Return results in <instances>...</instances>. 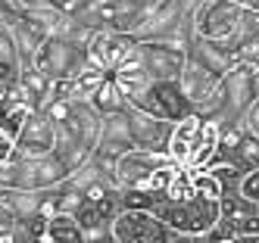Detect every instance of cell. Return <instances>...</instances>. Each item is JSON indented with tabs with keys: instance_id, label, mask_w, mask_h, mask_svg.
Here are the masks:
<instances>
[{
	"instance_id": "cell-1",
	"label": "cell",
	"mask_w": 259,
	"mask_h": 243,
	"mask_svg": "<svg viewBox=\"0 0 259 243\" xmlns=\"http://www.w3.org/2000/svg\"><path fill=\"white\" fill-rule=\"evenodd\" d=\"M256 100H259V69L247 66V63H234L225 72V78H222L215 97L206 106H200L197 112L206 116L209 122H215L219 131H222L228 125H237L240 119H244V112Z\"/></svg>"
},
{
	"instance_id": "cell-2",
	"label": "cell",
	"mask_w": 259,
	"mask_h": 243,
	"mask_svg": "<svg viewBox=\"0 0 259 243\" xmlns=\"http://www.w3.org/2000/svg\"><path fill=\"white\" fill-rule=\"evenodd\" d=\"M215 150H219V125L215 122H209L200 112H191L188 119L175 122L172 140H169V156L178 165H191V168L209 165Z\"/></svg>"
},
{
	"instance_id": "cell-3",
	"label": "cell",
	"mask_w": 259,
	"mask_h": 243,
	"mask_svg": "<svg viewBox=\"0 0 259 243\" xmlns=\"http://www.w3.org/2000/svg\"><path fill=\"white\" fill-rule=\"evenodd\" d=\"M172 231L178 234H209L215 224H219V200L209 193H191V197H181V200H169L162 197L153 209Z\"/></svg>"
},
{
	"instance_id": "cell-4",
	"label": "cell",
	"mask_w": 259,
	"mask_h": 243,
	"mask_svg": "<svg viewBox=\"0 0 259 243\" xmlns=\"http://www.w3.org/2000/svg\"><path fill=\"white\" fill-rule=\"evenodd\" d=\"M7 187H22V190H50L69 178V168L57 153L47 156H25L16 153L7 159Z\"/></svg>"
},
{
	"instance_id": "cell-5",
	"label": "cell",
	"mask_w": 259,
	"mask_h": 243,
	"mask_svg": "<svg viewBox=\"0 0 259 243\" xmlns=\"http://www.w3.org/2000/svg\"><path fill=\"white\" fill-rule=\"evenodd\" d=\"M88 47L72 41L66 34H50L47 41L34 53V69H41L47 78L53 81H72L75 75H81V69L88 66Z\"/></svg>"
},
{
	"instance_id": "cell-6",
	"label": "cell",
	"mask_w": 259,
	"mask_h": 243,
	"mask_svg": "<svg viewBox=\"0 0 259 243\" xmlns=\"http://www.w3.org/2000/svg\"><path fill=\"white\" fill-rule=\"evenodd\" d=\"M240 16H244V4H234V0H200L194 10L197 34L222 41L234 50V37L240 31Z\"/></svg>"
},
{
	"instance_id": "cell-7",
	"label": "cell",
	"mask_w": 259,
	"mask_h": 243,
	"mask_svg": "<svg viewBox=\"0 0 259 243\" xmlns=\"http://www.w3.org/2000/svg\"><path fill=\"white\" fill-rule=\"evenodd\" d=\"M116 243H172L175 231L153 209H122L113 221Z\"/></svg>"
},
{
	"instance_id": "cell-8",
	"label": "cell",
	"mask_w": 259,
	"mask_h": 243,
	"mask_svg": "<svg viewBox=\"0 0 259 243\" xmlns=\"http://www.w3.org/2000/svg\"><path fill=\"white\" fill-rule=\"evenodd\" d=\"M138 44H141V37L132 34V31L100 28V31H94V37H91V44H88V60L113 75L128 56L138 50Z\"/></svg>"
},
{
	"instance_id": "cell-9",
	"label": "cell",
	"mask_w": 259,
	"mask_h": 243,
	"mask_svg": "<svg viewBox=\"0 0 259 243\" xmlns=\"http://www.w3.org/2000/svg\"><path fill=\"white\" fill-rule=\"evenodd\" d=\"M138 106L147 109V112H153V116H159V119H169V122H181V119H188L191 112H197L178 78L153 81L150 90L144 93V100Z\"/></svg>"
},
{
	"instance_id": "cell-10",
	"label": "cell",
	"mask_w": 259,
	"mask_h": 243,
	"mask_svg": "<svg viewBox=\"0 0 259 243\" xmlns=\"http://www.w3.org/2000/svg\"><path fill=\"white\" fill-rule=\"evenodd\" d=\"M169 162H172L169 153H153V150L135 147V150H128L125 156H119V162H116V184L122 187V190L125 187H141V190H147L153 172L162 168V165H169Z\"/></svg>"
},
{
	"instance_id": "cell-11",
	"label": "cell",
	"mask_w": 259,
	"mask_h": 243,
	"mask_svg": "<svg viewBox=\"0 0 259 243\" xmlns=\"http://www.w3.org/2000/svg\"><path fill=\"white\" fill-rule=\"evenodd\" d=\"M141 63L153 81L181 78L184 66H188V47L169 41H141Z\"/></svg>"
},
{
	"instance_id": "cell-12",
	"label": "cell",
	"mask_w": 259,
	"mask_h": 243,
	"mask_svg": "<svg viewBox=\"0 0 259 243\" xmlns=\"http://www.w3.org/2000/svg\"><path fill=\"white\" fill-rule=\"evenodd\" d=\"M128 125H132L135 147L153 150V153H169V140H172L175 122L159 119V116H153V112H147L141 106H128Z\"/></svg>"
},
{
	"instance_id": "cell-13",
	"label": "cell",
	"mask_w": 259,
	"mask_h": 243,
	"mask_svg": "<svg viewBox=\"0 0 259 243\" xmlns=\"http://www.w3.org/2000/svg\"><path fill=\"white\" fill-rule=\"evenodd\" d=\"M16 150L25 156H47L57 150V122L47 112H34L16 134Z\"/></svg>"
},
{
	"instance_id": "cell-14",
	"label": "cell",
	"mask_w": 259,
	"mask_h": 243,
	"mask_svg": "<svg viewBox=\"0 0 259 243\" xmlns=\"http://www.w3.org/2000/svg\"><path fill=\"white\" fill-rule=\"evenodd\" d=\"M178 81H181L184 93H188V100L194 103V109H200V106H206V103L215 97V90H219V84H222V75L209 72L206 66L194 63L191 56H188V66H184V72H181Z\"/></svg>"
},
{
	"instance_id": "cell-15",
	"label": "cell",
	"mask_w": 259,
	"mask_h": 243,
	"mask_svg": "<svg viewBox=\"0 0 259 243\" xmlns=\"http://www.w3.org/2000/svg\"><path fill=\"white\" fill-rule=\"evenodd\" d=\"M188 56H191L194 63L206 66L209 72L222 75V78H225V72H228V69L237 63V60H234V50H231L228 44L212 41V37H203V34H197L194 41H191V47H188Z\"/></svg>"
},
{
	"instance_id": "cell-16",
	"label": "cell",
	"mask_w": 259,
	"mask_h": 243,
	"mask_svg": "<svg viewBox=\"0 0 259 243\" xmlns=\"http://www.w3.org/2000/svg\"><path fill=\"white\" fill-rule=\"evenodd\" d=\"M22 78V53L16 44L13 25L0 22V87H10Z\"/></svg>"
},
{
	"instance_id": "cell-17",
	"label": "cell",
	"mask_w": 259,
	"mask_h": 243,
	"mask_svg": "<svg viewBox=\"0 0 259 243\" xmlns=\"http://www.w3.org/2000/svg\"><path fill=\"white\" fill-rule=\"evenodd\" d=\"M44 197H47V190H22V187H7V190H4V200L13 206L16 218L41 215V209H44Z\"/></svg>"
},
{
	"instance_id": "cell-18",
	"label": "cell",
	"mask_w": 259,
	"mask_h": 243,
	"mask_svg": "<svg viewBox=\"0 0 259 243\" xmlns=\"http://www.w3.org/2000/svg\"><path fill=\"white\" fill-rule=\"evenodd\" d=\"M47 237H50V243H88V234L78 224V218L66 215V212L53 215L47 221Z\"/></svg>"
},
{
	"instance_id": "cell-19",
	"label": "cell",
	"mask_w": 259,
	"mask_h": 243,
	"mask_svg": "<svg viewBox=\"0 0 259 243\" xmlns=\"http://www.w3.org/2000/svg\"><path fill=\"white\" fill-rule=\"evenodd\" d=\"M91 103H94V106L103 112V116H106V112H122V109L132 106V103H128V97H125V90L119 87V81L113 78V75H106V81L94 90Z\"/></svg>"
},
{
	"instance_id": "cell-20",
	"label": "cell",
	"mask_w": 259,
	"mask_h": 243,
	"mask_svg": "<svg viewBox=\"0 0 259 243\" xmlns=\"http://www.w3.org/2000/svg\"><path fill=\"white\" fill-rule=\"evenodd\" d=\"M240 193L253 203H259V165L244 172V178H240Z\"/></svg>"
},
{
	"instance_id": "cell-21",
	"label": "cell",
	"mask_w": 259,
	"mask_h": 243,
	"mask_svg": "<svg viewBox=\"0 0 259 243\" xmlns=\"http://www.w3.org/2000/svg\"><path fill=\"white\" fill-rule=\"evenodd\" d=\"M240 125H244V131L250 137H259V100L244 112V119H240Z\"/></svg>"
},
{
	"instance_id": "cell-22",
	"label": "cell",
	"mask_w": 259,
	"mask_h": 243,
	"mask_svg": "<svg viewBox=\"0 0 259 243\" xmlns=\"http://www.w3.org/2000/svg\"><path fill=\"white\" fill-rule=\"evenodd\" d=\"M13 224H16V212H13V206L0 197V237H4L7 231H13Z\"/></svg>"
},
{
	"instance_id": "cell-23",
	"label": "cell",
	"mask_w": 259,
	"mask_h": 243,
	"mask_svg": "<svg viewBox=\"0 0 259 243\" xmlns=\"http://www.w3.org/2000/svg\"><path fill=\"white\" fill-rule=\"evenodd\" d=\"M209 237L215 243H259V234H234V237H222L215 231H209Z\"/></svg>"
},
{
	"instance_id": "cell-24",
	"label": "cell",
	"mask_w": 259,
	"mask_h": 243,
	"mask_svg": "<svg viewBox=\"0 0 259 243\" xmlns=\"http://www.w3.org/2000/svg\"><path fill=\"white\" fill-rule=\"evenodd\" d=\"M44 4H50V0H22L25 10H31V7H44Z\"/></svg>"
},
{
	"instance_id": "cell-25",
	"label": "cell",
	"mask_w": 259,
	"mask_h": 243,
	"mask_svg": "<svg viewBox=\"0 0 259 243\" xmlns=\"http://www.w3.org/2000/svg\"><path fill=\"white\" fill-rule=\"evenodd\" d=\"M244 7L253 10V13H259V0H244Z\"/></svg>"
},
{
	"instance_id": "cell-26",
	"label": "cell",
	"mask_w": 259,
	"mask_h": 243,
	"mask_svg": "<svg viewBox=\"0 0 259 243\" xmlns=\"http://www.w3.org/2000/svg\"><path fill=\"white\" fill-rule=\"evenodd\" d=\"M234 4H244V0H234Z\"/></svg>"
}]
</instances>
